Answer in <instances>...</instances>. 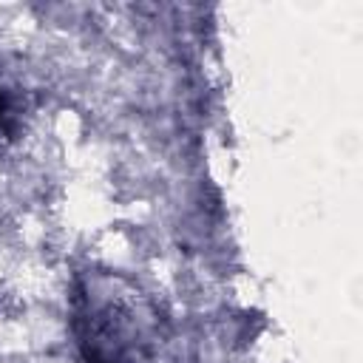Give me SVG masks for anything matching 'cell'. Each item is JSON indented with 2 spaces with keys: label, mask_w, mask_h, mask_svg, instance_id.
Segmentation results:
<instances>
[{
  "label": "cell",
  "mask_w": 363,
  "mask_h": 363,
  "mask_svg": "<svg viewBox=\"0 0 363 363\" xmlns=\"http://www.w3.org/2000/svg\"><path fill=\"white\" fill-rule=\"evenodd\" d=\"M0 116H3V99H0Z\"/></svg>",
  "instance_id": "cell-1"
}]
</instances>
